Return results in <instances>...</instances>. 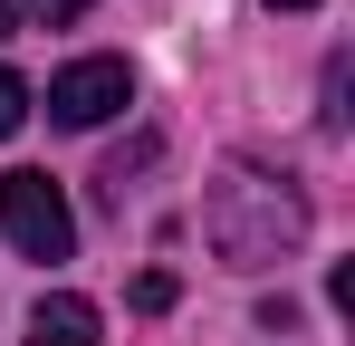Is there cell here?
<instances>
[{"mask_svg": "<svg viewBox=\"0 0 355 346\" xmlns=\"http://www.w3.org/2000/svg\"><path fill=\"white\" fill-rule=\"evenodd\" d=\"M202 240L231 260V270H269L307 240V202L288 183H269L259 164H231L211 192H202Z\"/></svg>", "mask_w": 355, "mask_h": 346, "instance_id": "1", "label": "cell"}, {"mask_svg": "<svg viewBox=\"0 0 355 346\" xmlns=\"http://www.w3.org/2000/svg\"><path fill=\"white\" fill-rule=\"evenodd\" d=\"M0 231H10V250L19 260H67L77 250V222H67V192L49 173H0Z\"/></svg>", "mask_w": 355, "mask_h": 346, "instance_id": "2", "label": "cell"}, {"mask_svg": "<svg viewBox=\"0 0 355 346\" xmlns=\"http://www.w3.org/2000/svg\"><path fill=\"white\" fill-rule=\"evenodd\" d=\"M125 106H135V67H125V58H77V67L49 77V115L77 125V135L106 125V115H125Z\"/></svg>", "mask_w": 355, "mask_h": 346, "instance_id": "3", "label": "cell"}, {"mask_svg": "<svg viewBox=\"0 0 355 346\" xmlns=\"http://www.w3.org/2000/svg\"><path fill=\"white\" fill-rule=\"evenodd\" d=\"M29 346H96V298L49 288V298L29 308Z\"/></svg>", "mask_w": 355, "mask_h": 346, "instance_id": "4", "label": "cell"}, {"mask_svg": "<svg viewBox=\"0 0 355 346\" xmlns=\"http://www.w3.org/2000/svg\"><path fill=\"white\" fill-rule=\"evenodd\" d=\"M29 125V87H19V67H0V145Z\"/></svg>", "mask_w": 355, "mask_h": 346, "instance_id": "5", "label": "cell"}, {"mask_svg": "<svg viewBox=\"0 0 355 346\" xmlns=\"http://www.w3.org/2000/svg\"><path fill=\"white\" fill-rule=\"evenodd\" d=\"M173 298H182V288H173V270H144V279H135V308H144V318H164Z\"/></svg>", "mask_w": 355, "mask_h": 346, "instance_id": "6", "label": "cell"}, {"mask_svg": "<svg viewBox=\"0 0 355 346\" xmlns=\"http://www.w3.org/2000/svg\"><path fill=\"white\" fill-rule=\"evenodd\" d=\"M87 10H96V0H29V19H39V29H67V19H87Z\"/></svg>", "mask_w": 355, "mask_h": 346, "instance_id": "7", "label": "cell"}, {"mask_svg": "<svg viewBox=\"0 0 355 346\" xmlns=\"http://www.w3.org/2000/svg\"><path fill=\"white\" fill-rule=\"evenodd\" d=\"M10 29H19V0H0V39H10Z\"/></svg>", "mask_w": 355, "mask_h": 346, "instance_id": "8", "label": "cell"}, {"mask_svg": "<svg viewBox=\"0 0 355 346\" xmlns=\"http://www.w3.org/2000/svg\"><path fill=\"white\" fill-rule=\"evenodd\" d=\"M269 10H317V0H269Z\"/></svg>", "mask_w": 355, "mask_h": 346, "instance_id": "9", "label": "cell"}]
</instances>
